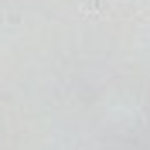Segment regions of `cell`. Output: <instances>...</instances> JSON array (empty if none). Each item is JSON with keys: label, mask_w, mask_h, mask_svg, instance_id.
<instances>
[{"label": "cell", "mask_w": 150, "mask_h": 150, "mask_svg": "<svg viewBox=\"0 0 150 150\" xmlns=\"http://www.w3.org/2000/svg\"><path fill=\"white\" fill-rule=\"evenodd\" d=\"M143 17H150V10H143Z\"/></svg>", "instance_id": "2"}, {"label": "cell", "mask_w": 150, "mask_h": 150, "mask_svg": "<svg viewBox=\"0 0 150 150\" xmlns=\"http://www.w3.org/2000/svg\"><path fill=\"white\" fill-rule=\"evenodd\" d=\"M85 10H103V0H85Z\"/></svg>", "instance_id": "1"}]
</instances>
